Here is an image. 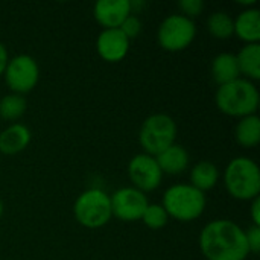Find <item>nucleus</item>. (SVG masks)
<instances>
[{
  "instance_id": "26",
  "label": "nucleus",
  "mask_w": 260,
  "mask_h": 260,
  "mask_svg": "<svg viewBox=\"0 0 260 260\" xmlns=\"http://www.w3.org/2000/svg\"><path fill=\"white\" fill-rule=\"evenodd\" d=\"M250 218H251V225L260 227V198H254L250 201Z\"/></svg>"
},
{
  "instance_id": "22",
  "label": "nucleus",
  "mask_w": 260,
  "mask_h": 260,
  "mask_svg": "<svg viewBox=\"0 0 260 260\" xmlns=\"http://www.w3.org/2000/svg\"><path fill=\"white\" fill-rule=\"evenodd\" d=\"M140 221L151 230H160V229L166 227V224L169 222V216L161 204L149 203L146 210L143 212Z\"/></svg>"
},
{
  "instance_id": "24",
  "label": "nucleus",
  "mask_w": 260,
  "mask_h": 260,
  "mask_svg": "<svg viewBox=\"0 0 260 260\" xmlns=\"http://www.w3.org/2000/svg\"><path fill=\"white\" fill-rule=\"evenodd\" d=\"M204 2L203 0H180L178 2V8H180V14L186 15L187 18L193 20V17H198L203 14L204 11Z\"/></svg>"
},
{
  "instance_id": "3",
  "label": "nucleus",
  "mask_w": 260,
  "mask_h": 260,
  "mask_svg": "<svg viewBox=\"0 0 260 260\" xmlns=\"http://www.w3.org/2000/svg\"><path fill=\"white\" fill-rule=\"evenodd\" d=\"M161 206L169 219L178 222H193L200 219L207 207L206 193L195 189L189 183H178L169 186L161 198Z\"/></svg>"
},
{
  "instance_id": "20",
  "label": "nucleus",
  "mask_w": 260,
  "mask_h": 260,
  "mask_svg": "<svg viewBox=\"0 0 260 260\" xmlns=\"http://www.w3.org/2000/svg\"><path fill=\"white\" fill-rule=\"evenodd\" d=\"M207 30L216 40H229L235 35V21L229 12L216 11L207 18Z\"/></svg>"
},
{
  "instance_id": "14",
  "label": "nucleus",
  "mask_w": 260,
  "mask_h": 260,
  "mask_svg": "<svg viewBox=\"0 0 260 260\" xmlns=\"http://www.w3.org/2000/svg\"><path fill=\"white\" fill-rule=\"evenodd\" d=\"M235 21V35L245 44H259L260 41V11L251 6L238 14Z\"/></svg>"
},
{
  "instance_id": "19",
  "label": "nucleus",
  "mask_w": 260,
  "mask_h": 260,
  "mask_svg": "<svg viewBox=\"0 0 260 260\" xmlns=\"http://www.w3.org/2000/svg\"><path fill=\"white\" fill-rule=\"evenodd\" d=\"M235 139L239 146L245 149H253L260 143V117L251 114L239 119L235 126Z\"/></svg>"
},
{
  "instance_id": "28",
  "label": "nucleus",
  "mask_w": 260,
  "mask_h": 260,
  "mask_svg": "<svg viewBox=\"0 0 260 260\" xmlns=\"http://www.w3.org/2000/svg\"><path fill=\"white\" fill-rule=\"evenodd\" d=\"M3 213H5V206H3V201L0 200V219H2V216H3Z\"/></svg>"
},
{
  "instance_id": "12",
  "label": "nucleus",
  "mask_w": 260,
  "mask_h": 260,
  "mask_svg": "<svg viewBox=\"0 0 260 260\" xmlns=\"http://www.w3.org/2000/svg\"><path fill=\"white\" fill-rule=\"evenodd\" d=\"M93 15L102 29H119L131 15L129 0H99L93 6Z\"/></svg>"
},
{
  "instance_id": "13",
  "label": "nucleus",
  "mask_w": 260,
  "mask_h": 260,
  "mask_svg": "<svg viewBox=\"0 0 260 260\" xmlns=\"http://www.w3.org/2000/svg\"><path fill=\"white\" fill-rule=\"evenodd\" d=\"M32 140L30 129L20 123H11L0 131V152L3 155H15L24 151Z\"/></svg>"
},
{
  "instance_id": "4",
  "label": "nucleus",
  "mask_w": 260,
  "mask_h": 260,
  "mask_svg": "<svg viewBox=\"0 0 260 260\" xmlns=\"http://www.w3.org/2000/svg\"><path fill=\"white\" fill-rule=\"evenodd\" d=\"M224 186L238 201H251L260 195L259 165L248 157H236L224 171Z\"/></svg>"
},
{
  "instance_id": "27",
  "label": "nucleus",
  "mask_w": 260,
  "mask_h": 260,
  "mask_svg": "<svg viewBox=\"0 0 260 260\" xmlns=\"http://www.w3.org/2000/svg\"><path fill=\"white\" fill-rule=\"evenodd\" d=\"M8 61H9L8 49H6V46L0 41V76H3L5 69H6V66H8Z\"/></svg>"
},
{
  "instance_id": "1",
  "label": "nucleus",
  "mask_w": 260,
  "mask_h": 260,
  "mask_svg": "<svg viewBox=\"0 0 260 260\" xmlns=\"http://www.w3.org/2000/svg\"><path fill=\"white\" fill-rule=\"evenodd\" d=\"M198 244L206 260H247L250 256L245 230L232 219L207 222L200 233Z\"/></svg>"
},
{
  "instance_id": "2",
  "label": "nucleus",
  "mask_w": 260,
  "mask_h": 260,
  "mask_svg": "<svg viewBox=\"0 0 260 260\" xmlns=\"http://www.w3.org/2000/svg\"><path fill=\"white\" fill-rule=\"evenodd\" d=\"M218 110L230 117H247L257 114L260 93L257 85L245 78H238L229 84L219 85L215 94Z\"/></svg>"
},
{
  "instance_id": "21",
  "label": "nucleus",
  "mask_w": 260,
  "mask_h": 260,
  "mask_svg": "<svg viewBox=\"0 0 260 260\" xmlns=\"http://www.w3.org/2000/svg\"><path fill=\"white\" fill-rule=\"evenodd\" d=\"M27 108V101L21 94L9 93L0 99V119L15 123L23 117Z\"/></svg>"
},
{
  "instance_id": "25",
  "label": "nucleus",
  "mask_w": 260,
  "mask_h": 260,
  "mask_svg": "<svg viewBox=\"0 0 260 260\" xmlns=\"http://www.w3.org/2000/svg\"><path fill=\"white\" fill-rule=\"evenodd\" d=\"M245 239H247L250 254H257L260 251V227L250 225L245 230Z\"/></svg>"
},
{
  "instance_id": "10",
  "label": "nucleus",
  "mask_w": 260,
  "mask_h": 260,
  "mask_svg": "<svg viewBox=\"0 0 260 260\" xmlns=\"http://www.w3.org/2000/svg\"><path fill=\"white\" fill-rule=\"evenodd\" d=\"M128 178L133 187L148 193L160 187L163 180V172L155 160V157L145 152L136 154L128 163Z\"/></svg>"
},
{
  "instance_id": "15",
  "label": "nucleus",
  "mask_w": 260,
  "mask_h": 260,
  "mask_svg": "<svg viewBox=\"0 0 260 260\" xmlns=\"http://www.w3.org/2000/svg\"><path fill=\"white\" fill-rule=\"evenodd\" d=\"M163 175H180L183 174L190 163V155L187 152V149L178 143L171 145L169 148H166L163 152H160L155 157Z\"/></svg>"
},
{
  "instance_id": "17",
  "label": "nucleus",
  "mask_w": 260,
  "mask_h": 260,
  "mask_svg": "<svg viewBox=\"0 0 260 260\" xmlns=\"http://www.w3.org/2000/svg\"><path fill=\"white\" fill-rule=\"evenodd\" d=\"M189 180H190L189 183L190 186L206 193L207 190H212L218 184L219 169L215 163L209 160H201L197 165H193V168L190 169Z\"/></svg>"
},
{
  "instance_id": "18",
  "label": "nucleus",
  "mask_w": 260,
  "mask_h": 260,
  "mask_svg": "<svg viewBox=\"0 0 260 260\" xmlns=\"http://www.w3.org/2000/svg\"><path fill=\"white\" fill-rule=\"evenodd\" d=\"M241 78L248 81L260 79V44H245L236 55Z\"/></svg>"
},
{
  "instance_id": "6",
  "label": "nucleus",
  "mask_w": 260,
  "mask_h": 260,
  "mask_svg": "<svg viewBox=\"0 0 260 260\" xmlns=\"http://www.w3.org/2000/svg\"><path fill=\"white\" fill-rule=\"evenodd\" d=\"M178 128L169 114L155 113L148 116L139 129V143L145 154L157 157L175 143Z\"/></svg>"
},
{
  "instance_id": "5",
  "label": "nucleus",
  "mask_w": 260,
  "mask_h": 260,
  "mask_svg": "<svg viewBox=\"0 0 260 260\" xmlns=\"http://www.w3.org/2000/svg\"><path fill=\"white\" fill-rule=\"evenodd\" d=\"M73 216L79 225L90 230L107 225L113 219L110 195L99 187H90L84 190L75 200Z\"/></svg>"
},
{
  "instance_id": "7",
  "label": "nucleus",
  "mask_w": 260,
  "mask_h": 260,
  "mask_svg": "<svg viewBox=\"0 0 260 260\" xmlns=\"http://www.w3.org/2000/svg\"><path fill=\"white\" fill-rule=\"evenodd\" d=\"M197 37V24L183 14L168 15L158 26L157 41L166 52H181L187 49Z\"/></svg>"
},
{
  "instance_id": "16",
  "label": "nucleus",
  "mask_w": 260,
  "mask_h": 260,
  "mask_svg": "<svg viewBox=\"0 0 260 260\" xmlns=\"http://www.w3.org/2000/svg\"><path fill=\"white\" fill-rule=\"evenodd\" d=\"M210 75L213 78V81L219 85L229 84L238 78H241L239 73V67H238V61H236V55L230 53V52H222L218 53L210 64Z\"/></svg>"
},
{
  "instance_id": "9",
  "label": "nucleus",
  "mask_w": 260,
  "mask_h": 260,
  "mask_svg": "<svg viewBox=\"0 0 260 260\" xmlns=\"http://www.w3.org/2000/svg\"><path fill=\"white\" fill-rule=\"evenodd\" d=\"M113 218L122 222H136L142 219L149 201L146 193L137 190L133 186L120 187L113 195H110Z\"/></svg>"
},
{
  "instance_id": "11",
  "label": "nucleus",
  "mask_w": 260,
  "mask_h": 260,
  "mask_svg": "<svg viewBox=\"0 0 260 260\" xmlns=\"http://www.w3.org/2000/svg\"><path fill=\"white\" fill-rule=\"evenodd\" d=\"M129 44L120 29H102L96 38V52L107 62H119L128 55Z\"/></svg>"
},
{
  "instance_id": "23",
  "label": "nucleus",
  "mask_w": 260,
  "mask_h": 260,
  "mask_svg": "<svg viewBox=\"0 0 260 260\" xmlns=\"http://www.w3.org/2000/svg\"><path fill=\"white\" fill-rule=\"evenodd\" d=\"M122 32H123V35L131 41V40H134V38H137L140 34H142V29H143V24H142V20L137 17V15H129L122 24H120V27H119Z\"/></svg>"
},
{
  "instance_id": "8",
  "label": "nucleus",
  "mask_w": 260,
  "mask_h": 260,
  "mask_svg": "<svg viewBox=\"0 0 260 260\" xmlns=\"http://www.w3.org/2000/svg\"><path fill=\"white\" fill-rule=\"evenodd\" d=\"M3 76L11 93L24 96L37 87L40 81V66L34 56L20 53L9 58Z\"/></svg>"
}]
</instances>
